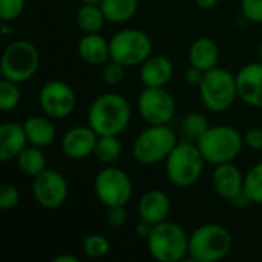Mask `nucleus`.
Here are the masks:
<instances>
[{
  "instance_id": "obj_36",
  "label": "nucleus",
  "mask_w": 262,
  "mask_h": 262,
  "mask_svg": "<svg viewBox=\"0 0 262 262\" xmlns=\"http://www.w3.org/2000/svg\"><path fill=\"white\" fill-rule=\"evenodd\" d=\"M244 144L252 150H262V127H252L244 135Z\"/></svg>"
},
{
  "instance_id": "obj_30",
  "label": "nucleus",
  "mask_w": 262,
  "mask_h": 262,
  "mask_svg": "<svg viewBox=\"0 0 262 262\" xmlns=\"http://www.w3.org/2000/svg\"><path fill=\"white\" fill-rule=\"evenodd\" d=\"M21 94L18 89V83L3 78L0 81V109L3 112L14 111L18 106Z\"/></svg>"
},
{
  "instance_id": "obj_24",
  "label": "nucleus",
  "mask_w": 262,
  "mask_h": 262,
  "mask_svg": "<svg viewBox=\"0 0 262 262\" xmlns=\"http://www.w3.org/2000/svg\"><path fill=\"white\" fill-rule=\"evenodd\" d=\"M98 5L111 23H124L138 11V0H101Z\"/></svg>"
},
{
  "instance_id": "obj_3",
  "label": "nucleus",
  "mask_w": 262,
  "mask_h": 262,
  "mask_svg": "<svg viewBox=\"0 0 262 262\" xmlns=\"http://www.w3.org/2000/svg\"><path fill=\"white\" fill-rule=\"evenodd\" d=\"M233 247V236L221 224H203L189 235V258L196 262L224 259Z\"/></svg>"
},
{
  "instance_id": "obj_37",
  "label": "nucleus",
  "mask_w": 262,
  "mask_h": 262,
  "mask_svg": "<svg viewBox=\"0 0 262 262\" xmlns=\"http://www.w3.org/2000/svg\"><path fill=\"white\" fill-rule=\"evenodd\" d=\"M204 74H206L204 71H201V69H198L195 66H190V68H187V71L184 74V80H186L187 84L200 88V84H201V81L204 78Z\"/></svg>"
},
{
  "instance_id": "obj_20",
  "label": "nucleus",
  "mask_w": 262,
  "mask_h": 262,
  "mask_svg": "<svg viewBox=\"0 0 262 262\" xmlns=\"http://www.w3.org/2000/svg\"><path fill=\"white\" fill-rule=\"evenodd\" d=\"M80 58L92 66H103L111 60V45L100 32L84 34L78 41Z\"/></svg>"
},
{
  "instance_id": "obj_17",
  "label": "nucleus",
  "mask_w": 262,
  "mask_h": 262,
  "mask_svg": "<svg viewBox=\"0 0 262 262\" xmlns=\"http://www.w3.org/2000/svg\"><path fill=\"white\" fill-rule=\"evenodd\" d=\"M170 200L167 193L158 189L147 190L138 203V215L141 221H146L152 226L160 224L167 220L170 213Z\"/></svg>"
},
{
  "instance_id": "obj_15",
  "label": "nucleus",
  "mask_w": 262,
  "mask_h": 262,
  "mask_svg": "<svg viewBox=\"0 0 262 262\" xmlns=\"http://www.w3.org/2000/svg\"><path fill=\"white\" fill-rule=\"evenodd\" d=\"M238 98L246 104L262 109V63H247L236 72Z\"/></svg>"
},
{
  "instance_id": "obj_34",
  "label": "nucleus",
  "mask_w": 262,
  "mask_h": 262,
  "mask_svg": "<svg viewBox=\"0 0 262 262\" xmlns=\"http://www.w3.org/2000/svg\"><path fill=\"white\" fill-rule=\"evenodd\" d=\"M243 17L252 23H262V0H241Z\"/></svg>"
},
{
  "instance_id": "obj_27",
  "label": "nucleus",
  "mask_w": 262,
  "mask_h": 262,
  "mask_svg": "<svg viewBox=\"0 0 262 262\" xmlns=\"http://www.w3.org/2000/svg\"><path fill=\"white\" fill-rule=\"evenodd\" d=\"M209 127H210L209 120L201 112H190V114H187L184 117L183 123H181L183 135L186 137L187 141H192V143H196L206 134V130Z\"/></svg>"
},
{
  "instance_id": "obj_12",
  "label": "nucleus",
  "mask_w": 262,
  "mask_h": 262,
  "mask_svg": "<svg viewBox=\"0 0 262 262\" xmlns=\"http://www.w3.org/2000/svg\"><path fill=\"white\" fill-rule=\"evenodd\" d=\"M38 103L45 115L52 120H63L74 112L77 97L68 83L61 80H51L40 89Z\"/></svg>"
},
{
  "instance_id": "obj_21",
  "label": "nucleus",
  "mask_w": 262,
  "mask_h": 262,
  "mask_svg": "<svg viewBox=\"0 0 262 262\" xmlns=\"http://www.w3.org/2000/svg\"><path fill=\"white\" fill-rule=\"evenodd\" d=\"M189 63L204 72L213 69L220 63V46L210 37H198L189 48Z\"/></svg>"
},
{
  "instance_id": "obj_39",
  "label": "nucleus",
  "mask_w": 262,
  "mask_h": 262,
  "mask_svg": "<svg viewBox=\"0 0 262 262\" xmlns=\"http://www.w3.org/2000/svg\"><path fill=\"white\" fill-rule=\"evenodd\" d=\"M230 204L235 206V207H246V206H249V204H252V203H250V200L247 198V195L243 192L241 195H238L236 198H233V200L230 201Z\"/></svg>"
},
{
  "instance_id": "obj_38",
  "label": "nucleus",
  "mask_w": 262,
  "mask_h": 262,
  "mask_svg": "<svg viewBox=\"0 0 262 262\" xmlns=\"http://www.w3.org/2000/svg\"><path fill=\"white\" fill-rule=\"evenodd\" d=\"M152 229H154V226H152V224H149V223H146V221H141V220H140V223H138V224H137V227H135V233H137L140 238L147 239V238L150 236V233H152Z\"/></svg>"
},
{
  "instance_id": "obj_7",
  "label": "nucleus",
  "mask_w": 262,
  "mask_h": 262,
  "mask_svg": "<svg viewBox=\"0 0 262 262\" xmlns=\"http://www.w3.org/2000/svg\"><path fill=\"white\" fill-rule=\"evenodd\" d=\"M177 144V134L169 124L149 126L135 138L132 155L141 164H155L166 160Z\"/></svg>"
},
{
  "instance_id": "obj_35",
  "label": "nucleus",
  "mask_w": 262,
  "mask_h": 262,
  "mask_svg": "<svg viewBox=\"0 0 262 262\" xmlns=\"http://www.w3.org/2000/svg\"><path fill=\"white\" fill-rule=\"evenodd\" d=\"M127 210L126 206H114V207H107V213H106V223L111 226V229H121L126 226L127 223Z\"/></svg>"
},
{
  "instance_id": "obj_43",
  "label": "nucleus",
  "mask_w": 262,
  "mask_h": 262,
  "mask_svg": "<svg viewBox=\"0 0 262 262\" xmlns=\"http://www.w3.org/2000/svg\"><path fill=\"white\" fill-rule=\"evenodd\" d=\"M259 61L262 63V41L261 45H259Z\"/></svg>"
},
{
  "instance_id": "obj_42",
  "label": "nucleus",
  "mask_w": 262,
  "mask_h": 262,
  "mask_svg": "<svg viewBox=\"0 0 262 262\" xmlns=\"http://www.w3.org/2000/svg\"><path fill=\"white\" fill-rule=\"evenodd\" d=\"M81 3H100L101 0H80Z\"/></svg>"
},
{
  "instance_id": "obj_9",
  "label": "nucleus",
  "mask_w": 262,
  "mask_h": 262,
  "mask_svg": "<svg viewBox=\"0 0 262 262\" xmlns=\"http://www.w3.org/2000/svg\"><path fill=\"white\" fill-rule=\"evenodd\" d=\"M109 45L111 60H115L126 68L141 66L152 55V40L141 29H121L111 37Z\"/></svg>"
},
{
  "instance_id": "obj_11",
  "label": "nucleus",
  "mask_w": 262,
  "mask_h": 262,
  "mask_svg": "<svg viewBox=\"0 0 262 262\" xmlns=\"http://www.w3.org/2000/svg\"><path fill=\"white\" fill-rule=\"evenodd\" d=\"M138 114L149 126L169 124L177 114L173 95L166 88H146L138 97Z\"/></svg>"
},
{
  "instance_id": "obj_26",
  "label": "nucleus",
  "mask_w": 262,
  "mask_h": 262,
  "mask_svg": "<svg viewBox=\"0 0 262 262\" xmlns=\"http://www.w3.org/2000/svg\"><path fill=\"white\" fill-rule=\"evenodd\" d=\"M94 157L103 164H114L121 157V143L118 135H101L97 140Z\"/></svg>"
},
{
  "instance_id": "obj_4",
  "label": "nucleus",
  "mask_w": 262,
  "mask_h": 262,
  "mask_svg": "<svg viewBox=\"0 0 262 262\" xmlns=\"http://www.w3.org/2000/svg\"><path fill=\"white\" fill-rule=\"evenodd\" d=\"M196 144L206 161L218 166L236 160L244 146V135L229 124H218L210 126Z\"/></svg>"
},
{
  "instance_id": "obj_18",
  "label": "nucleus",
  "mask_w": 262,
  "mask_h": 262,
  "mask_svg": "<svg viewBox=\"0 0 262 262\" xmlns=\"http://www.w3.org/2000/svg\"><path fill=\"white\" fill-rule=\"evenodd\" d=\"M29 144L25 124L17 121H6L0 124V160L11 161Z\"/></svg>"
},
{
  "instance_id": "obj_10",
  "label": "nucleus",
  "mask_w": 262,
  "mask_h": 262,
  "mask_svg": "<svg viewBox=\"0 0 262 262\" xmlns=\"http://www.w3.org/2000/svg\"><path fill=\"white\" fill-rule=\"evenodd\" d=\"M132 181L129 175L114 166L101 169L94 180V192L98 201L106 207L127 206L132 198Z\"/></svg>"
},
{
  "instance_id": "obj_41",
  "label": "nucleus",
  "mask_w": 262,
  "mask_h": 262,
  "mask_svg": "<svg viewBox=\"0 0 262 262\" xmlns=\"http://www.w3.org/2000/svg\"><path fill=\"white\" fill-rule=\"evenodd\" d=\"M52 262H80V258L75 255H58L52 259Z\"/></svg>"
},
{
  "instance_id": "obj_13",
  "label": "nucleus",
  "mask_w": 262,
  "mask_h": 262,
  "mask_svg": "<svg viewBox=\"0 0 262 262\" xmlns=\"http://www.w3.org/2000/svg\"><path fill=\"white\" fill-rule=\"evenodd\" d=\"M31 190L35 203L43 209L61 207L69 195L66 178L55 169H45L41 173L34 177Z\"/></svg>"
},
{
  "instance_id": "obj_32",
  "label": "nucleus",
  "mask_w": 262,
  "mask_h": 262,
  "mask_svg": "<svg viewBox=\"0 0 262 262\" xmlns=\"http://www.w3.org/2000/svg\"><path fill=\"white\" fill-rule=\"evenodd\" d=\"M26 0H0V18L2 21L11 23L17 20L25 11Z\"/></svg>"
},
{
  "instance_id": "obj_23",
  "label": "nucleus",
  "mask_w": 262,
  "mask_h": 262,
  "mask_svg": "<svg viewBox=\"0 0 262 262\" xmlns=\"http://www.w3.org/2000/svg\"><path fill=\"white\" fill-rule=\"evenodd\" d=\"M17 160V166L20 169L21 173L28 175V177H37L38 173H41L48 164V160H46V155L43 152L41 147H37V146H26L20 154L18 157L15 158Z\"/></svg>"
},
{
  "instance_id": "obj_8",
  "label": "nucleus",
  "mask_w": 262,
  "mask_h": 262,
  "mask_svg": "<svg viewBox=\"0 0 262 262\" xmlns=\"http://www.w3.org/2000/svg\"><path fill=\"white\" fill-rule=\"evenodd\" d=\"M40 64V54L34 43L28 40H15L9 43L2 55V75L15 83L31 80Z\"/></svg>"
},
{
  "instance_id": "obj_16",
  "label": "nucleus",
  "mask_w": 262,
  "mask_h": 262,
  "mask_svg": "<svg viewBox=\"0 0 262 262\" xmlns=\"http://www.w3.org/2000/svg\"><path fill=\"white\" fill-rule=\"evenodd\" d=\"M244 178L239 167H236L232 163H224L215 166V170L212 173V186L218 196H221L226 201H232L238 195L244 192Z\"/></svg>"
},
{
  "instance_id": "obj_40",
  "label": "nucleus",
  "mask_w": 262,
  "mask_h": 262,
  "mask_svg": "<svg viewBox=\"0 0 262 262\" xmlns=\"http://www.w3.org/2000/svg\"><path fill=\"white\" fill-rule=\"evenodd\" d=\"M193 2L201 9H212V8H215L220 3V0H193Z\"/></svg>"
},
{
  "instance_id": "obj_6",
  "label": "nucleus",
  "mask_w": 262,
  "mask_h": 262,
  "mask_svg": "<svg viewBox=\"0 0 262 262\" xmlns=\"http://www.w3.org/2000/svg\"><path fill=\"white\" fill-rule=\"evenodd\" d=\"M198 89L203 104L212 112L229 111L238 98L236 75L220 66L204 74Z\"/></svg>"
},
{
  "instance_id": "obj_33",
  "label": "nucleus",
  "mask_w": 262,
  "mask_h": 262,
  "mask_svg": "<svg viewBox=\"0 0 262 262\" xmlns=\"http://www.w3.org/2000/svg\"><path fill=\"white\" fill-rule=\"evenodd\" d=\"M18 203H20L18 189L11 183H3L0 186V209L11 210V209L17 207Z\"/></svg>"
},
{
  "instance_id": "obj_14",
  "label": "nucleus",
  "mask_w": 262,
  "mask_h": 262,
  "mask_svg": "<svg viewBox=\"0 0 262 262\" xmlns=\"http://www.w3.org/2000/svg\"><path fill=\"white\" fill-rule=\"evenodd\" d=\"M98 135L88 126H74L61 138V150L71 160H84L94 155Z\"/></svg>"
},
{
  "instance_id": "obj_29",
  "label": "nucleus",
  "mask_w": 262,
  "mask_h": 262,
  "mask_svg": "<svg viewBox=\"0 0 262 262\" xmlns=\"http://www.w3.org/2000/svg\"><path fill=\"white\" fill-rule=\"evenodd\" d=\"M81 250L91 259H101L109 253L111 243L104 235L91 233V235L84 236V239L81 243Z\"/></svg>"
},
{
  "instance_id": "obj_2",
  "label": "nucleus",
  "mask_w": 262,
  "mask_h": 262,
  "mask_svg": "<svg viewBox=\"0 0 262 262\" xmlns=\"http://www.w3.org/2000/svg\"><path fill=\"white\" fill-rule=\"evenodd\" d=\"M166 161V177L177 187L193 186L203 175L206 158L196 143H178L169 154Z\"/></svg>"
},
{
  "instance_id": "obj_19",
  "label": "nucleus",
  "mask_w": 262,
  "mask_h": 262,
  "mask_svg": "<svg viewBox=\"0 0 262 262\" xmlns=\"http://www.w3.org/2000/svg\"><path fill=\"white\" fill-rule=\"evenodd\" d=\"M173 77V63L166 55H150L140 68V78L146 88H164Z\"/></svg>"
},
{
  "instance_id": "obj_31",
  "label": "nucleus",
  "mask_w": 262,
  "mask_h": 262,
  "mask_svg": "<svg viewBox=\"0 0 262 262\" xmlns=\"http://www.w3.org/2000/svg\"><path fill=\"white\" fill-rule=\"evenodd\" d=\"M126 75V66L115 60H109L106 64H103L101 71V78L107 86H118L123 83Z\"/></svg>"
},
{
  "instance_id": "obj_1",
  "label": "nucleus",
  "mask_w": 262,
  "mask_h": 262,
  "mask_svg": "<svg viewBox=\"0 0 262 262\" xmlns=\"http://www.w3.org/2000/svg\"><path fill=\"white\" fill-rule=\"evenodd\" d=\"M132 118V107L127 98L120 94L107 92L98 95L89 106L88 124L101 135H120Z\"/></svg>"
},
{
  "instance_id": "obj_28",
  "label": "nucleus",
  "mask_w": 262,
  "mask_h": 262,
  "mask_svg": "<svg viewBox=\"0 0 262 262\" xmlns=\"http://www.w3.org/2000/svg\"><path fill=\"white\" fill-rule=\"evenodd\" d=\"M244 193L252 204L262 206V161L255 164L244 178Z\"/></svg>"
},
{
  "instance_id": "obj_22",
  "label": "nucleus",
  "mask_w": 262,
  "mask_h": 262,
  "mask_svg": "<svg viewBox=\"0 0 262 262\" xmlns=\"http://www.w3.org/2000/svg\"><path fill=\"white\" fill-rule=\"evenodd\" d=\"M23 124H25L28 141L32 146L45 149V147L51 146L57 138L55 126L52 123V118H49L48 115L29 117V118H26V121Z\"/></svg>"
},
{
  "instance_id": "obj_5",
  "label": "nucleus",
  "mask_w": 262,
  "mask_h": 262,
  "mask_svg": "<svg viewBox=\"0 0 262 262\" xmlns=\"http://www.w3.org/2000/svg\"><path fill=\"white\" fill-rule=\"evenodd\" d=\"M147 241V250L154 259L160 262H178L189 255V235L172 221L155 224Z\"/></svg>"
},
{
  "instance_id": "obj_25",
  "label": "nucleus",
  "mask_w": 262,
  "mask_h": 262,
  "mask_svg": "<svg viewBox=\"0 0 262 262\" xmlns=\"http://www.w3.org/2000/svg\"><path fill=\"white\" fill-rule=\"evenodd\" d=\"M75 20L78 28L84 34H91V32H100V29L106 21V17L98 3H83L77 11Z\"/></svg>"
}]
</instances>
